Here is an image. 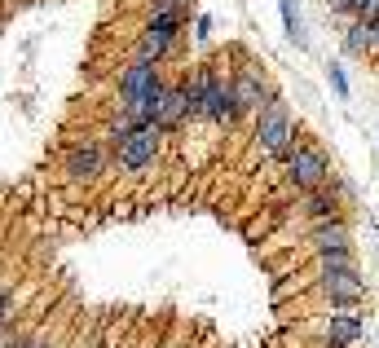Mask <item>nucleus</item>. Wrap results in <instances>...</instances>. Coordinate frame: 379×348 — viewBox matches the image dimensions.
<instances>
[{
    "mask_svg": "<svg viewBox=\"0 0 379 348\" xmlns=\"http://www.w3.org/2000/svg\"><path fill=\"white\" fill-rule=\"evenodd\" d=\"M159 97H163V76H159V66H146V62L123 66V76H119V119H128L133 128L155 123Z\"/></svg>",
    "mask_w": 379,
    "mask_h": 348,
    "instance_id": "obj_1",
    "label": "nucleus"
},
{
    "mask_svg": "<svg viewBox=\"0 0 379 348\" xmlns=\"http://www.w3.org/2000/svg\"><path fill=\"white\" fill-rule=\"evenodd\" d=\"M190 102H194V119H208V123H221V128H234L238 123V111H234V93H230V76L216 66V62H203L190 80Z\"/></svg>",
    "mask_w": 379,
    "mask_h": 348,
    "instance_id": "obj_2",
    "label": "nucleus"
},
{
    "mask_svg": "<svg viewBox=\"0 0 379 348\" xmlns=\"http://www.w3.org/2000/svg\"><path fill=\"white\" fill-rule=\"evenodd\" d=\"M251 145H256V155H265V159H287V150L295 145V119H291V106L283 102V93H273V102L256 115Z\"/></svg>",
    "mask_w": 379,
    "mask_h": 348,
    "instance_id": "obj_3",
    "label": "nucleus"
},
{
    "mask_svg": "<svg viewBox=\"0 0 379 348\" xmlns=\"http://www.w3.org/2000/svg\"><path fill=\"white\" fill-rule=\"evenodd\" d=\"M159 128L155 123H146V128H133L128 119H115L111 123V145H115V163L123 172H146L159 155Z\"/></svg>",
    "mask_w": 379,
    "mask_h": 348,
    "instance_id": "obj_4",
    "label": "nucleus"
},
{
    "mask_svg": "<svg viewBox=\"0 0 379 348\" xmlns=\"http://www.w3.org/2000/svg\"><path fill=\"white\" fill-rule=\"evenodd\" d=\"M283 168H287V181L300 190V194H309V190H322V185H331V155L322 150L318 141H295L291 150H287V159H283Z\"/></svg>",
    "mask_w": 379,
    "mask_h": 348,
    "instance_id": "obj_5",
    "label": "nucleus"
},
{
    "mask_svg": "<svg viewBox=\"0 0 379 348\" xmlns=\"http://www.w3.org/2000/svg\"><path fill=\"white\" fill-rule=\"evenodd\" d=\"M181 31H186V14H155V18L146 22V31L137 36V44H133V62L159 66L172 48H176Z\"/></svg>",
    "mask_w": 379,
    "mask_h": 348,
    "instance_id": "obj_6",
    "label": "nucleus"
},
{
    "mask_svg": "<svg viewBox=\"0 0 379 348\" xmlns=\"http://www.w3.org/2000/svg\"><path fill=\"white\" fill-rule=\"evenodd\" d=\"M230 93H234V111H238V115H261V111L273 102V84H269V76H265L256 62L234 66Z\"/></svg>",
    "mask_w": 379,
    "mask_h": 348,
    "instance_id": "obj_7",
    "label": "nucleus"
},
{
    "mask_svg": "<svg viewBox=\"0 0 379 348\" xmlns=\"http://www.w3.org/2000/svg\"><path fill=\"white\" fill-rule=\"evenodd\" d=\"M62 172H66L71 181H93V177H102V172H106V145L93 141V137L71 141L66 155H62Z\"/></svg>",
    "mask_w": 379,
    "mask_h": 348,
    "instance_id": "obj_8",
    "label": "nucleus"
},
{
    "mask_svg": "<svg viewBox=\"0 0 379 348\" xmlns=\"http://www.w3.org/2000/svg\"><path fill=\"white\" fill-rule=\"evenodd\" d=\"M186 119H194V102H190V80L181 84H163L159 111H155V128L159 133H176Z\"/></svg>",
    "mask_w": 379,
    "mask_h": 348,
    "instance_id": "obj_9",
    "label": "nucleus"
},
{
    "mask_svg": "<svg viewBox=\"0 0 379 348\" xmlns=\"http://www.w3.org/2000/svg\"><path fill=\"white\" fill-rule=\"evenodd\" d=\"M318 291H322V300H331L335 309H358L366 300V278L358 269L353 273H326V278H318Z\"/></svg>",
    "mask_w": 379,
    "mask_h": 348,
    "instance_id": "obj_10",
    "label": "nucleus"
},
{
    "mask_svg": "<svg viewBox=\"0 0 379 348\" xmlns=\"http://www.w3.org/2000/svg\"><path fill=\"white\" fill-rule=\"evenodd\" d=\"M366 335V322L353 313V309H340L326 317V344H335V348H358Z\"/></svg>",
    "mask_w": 379,
    "mask_h": 348,
    "instance_id": "obj_11",
    "label": "nucleus"
},
{
    "mask_svg": "<svg viewBox=\"0 0 379 348\" xmlns=\"http://www.w3.org/2000/svg\"><path fill=\"white\" fill-rule=\"evenodd\" d=\"M309 242H313V252L326 256V252H353V234L348 225L335 216V220H318V225L309 230Z\"/></svg>",
    "mask_w": 379,
    "mask_h": 348,
    "instance_id": "obj_12",
    "label": "nucleus"
},
{
    "mask_svg": "<svg viewBox=\"0 0 379 348\" xmlns=\"http://www.w3.org/2000/svg\"><path fill=\"white\" fill-rule=\"evenodd\" d=\"M340 190L335 185H322V190H309L305 194V212L313 216V225H318V220H335L340 216Z\"/></svg>",
    "mask_w": 379,
    "mask_h": 348,
    "instance_id": "obj_13",
    "label": "nucleus"
},
{
    "mask_svg": "<svg viewBox=\"0 0 379 348\" xmlns=\"http://www.w3.org/2000/svg\"><path fill=\"white\" fill-rule=\"evenodd\" d=\"M344 48L353 58H370V27L366 22H353V27L344 31Z\"/></svg>",
    "mask_w": 379,
    "mask_h": 348,
    "instance_id": "obj_14",
    "label": "nucleus"
},
{
    "mask_svg": "<svg viewBox=\"0 0 379 348\" xmlns=\"http://www.w3.org/2000/svg\"><path fill=\"white\" fill-rule=\"evenodd\" d=\"M353 269H358L353 252H326V256H318V278H326V273H353Z\"/></svg>",
    "mask_w": 379,
    "mask_h": 348,
    "instance_id": "obj_15",
    "label": "nucleus"
},
{
    "mask_svg": "<svg viewBox=\"0 0 379 348\" xmlns=\"http://www.w3.org/2000/svg\"><path fill=\"white\" fill-rule=\"evenodd\" d=\"M283 5V22H287V36L295 44H305V31H300V9H295V0H278Z\"/></svg>",
    "mask_w": 379,
    "mask_h": 348,
    "instance_id": "obj_16",
    "label": "nucleus"
},
{
    "mask_svg": "<svg viewBox=\"0 0 379 348\" xmlns=\"http://www.w3.org/2000/svg\"><path fill=\"white\" fill-rule=\"evenodd\" d=\"M190 0H150V18L155 14H186Z\"/></svg>",
    "mask_w": 379,
    "mask_h": 348,
    "instance_id": "obj_17",
    "label": "nucleus"
},
{
    "mask_svg": "<svg viewBox=\"0 0 379 348\" xmlns=\"http://www.w3.org/2000/svg\"><path fill=\"white\" fill-rule=\"evenodd\" d=\"M322 5L331 9V14H340V18H353V22H358V14H353V0H322Z\"/></svg>",
    "mask_w": 379,
    "mask_h": 348,
    "instance_id": "obj_18",
    "label": "nucleus"
},
{
    "mask_svg": "<svg viewBox=\"0 0 379 348\" xmlns=\"http://www.w3.org/2000/svg\"><path fill=\"white\" fill-rule=\"evenodd\" d=\"M9 309H14V291H9V287H0V327L9 322Z\"/></svg>",
    "mask_w": 379,
    "mask_h": 348,
    "instance_id": "obj_19",
    "label": "nucleus"
},
{
    "mask_svg": "<svg viewBox=\"0 0 379 348\" xmlns=\"http://www.w3.org/2000/svg\"><path fill=\"white\" fill-rule=\"evenodd\" d=\"M331 84H335V93H340V97H348V80H344V66H335V62H331Z\"/></svg>",
    "mask_w": 379,
    "mask_h": 348,
    "instance_id": "obj_20",
    "label": "nucleus"
},
{
    "mask_svg": "<svg viewBox=\"0 0 379 348\" xmlns=\"http://www.w3.org/2000/svg\"><path fill=\"white\" fill-rule=\"evenodd\" d=\"M194 36H198V40H208V36H212V18H208V14L194 22Z\"/></svg>",
    "mask_w": 379,
    "mask_h": 348,
    "instance_id": "obj_21",
    "label": "nucleus"
},
{
    "mask_svg": "<svg viewBox=\"0 0 379 348\" xmlns=\"http://www.w3.org/2000/svg\"><path fill=\"white\" fill-rule=\"evenodd\" d=\"M14 348H49V344H36V339H18Z\"/></svg>",
    "mask_w": 379,
    "mask_h": 348,
    "instance_id": "obj_22",
    "label": "nucleus"
},
{
    "mask_svg": "<svg viewBox=\"0 0 379 348\" xmlns=\"http://www.w3.org/2000/svg\"><path fill=\"white\" fill-rule=\"evenodd\" d=\"M326 348H335V344H326Z\"/></svg>",
    "mask_w": 379,
    "mask_h": 348,
    "instance_id": "obj_23",
    "label": "nucleus"
}]
</instances>
